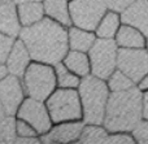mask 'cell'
Masks as SVG:
<instances>
[{"label":"cell","instance_id":"obj_17","mask_svg":"<svg viewBox=\"0 0 148 144\" xmlns=\"http://www.w3.org/2000/svg\"><path fill=\"white\" fill-rule=\"evenodd\" d=\"M68 42H69V46L74 51L84 52L87 49H90V47L92 46L94 36H92V34L84 33L82 30L72 27L68 31Z\"/></svg>","mask_w":148,"mask_h":144},{"label":"cell","instance_id":"obj_8","mask_svg":"<svg viewBox=\"0 0 148 144\" xmlns=\"http://www.w3.org/2000/svg\"><path fill=\"white\" fill-rule=\"evenodd\" d=\"M116 44L112 40H97L90 51V59L92 62V72L95 75L109 78L116 65Z\"/></svg>","mask_w":148,"mask_h":144},{"label":"cell","instance_id":"obj_22","mask_svg":"<svg viewBox=\"0 0 148 144\" xmlns=\"http://www.w3.org/2000/svg\"><path fill=\"white\" fill-rule=\"evenodd\" d=\"M79 136V143H104L107 139V132L97 127H87Z\"/></svg>","mask_w":148,"mask_h":144},{"label":"cell","instance_id":"obj_31","mask_svg":"<svg viewBox=\"0 0 148 144\" xmlns=\"http://www.w3.org/2000/svg\"><path fill=\"white\" fill-rule=\"evenodd\" d=\"M8 74H9V72H8V68H7V65H5V62L0 64V81L4 79Z\"/></svg>","mask_w":148,"mask_h":144},{"label":"cell","instance_id":"obj_30","mask_svg":"<svg viewBox=\"0 0 148 144\" xmlns=\"http://www.w3.org/2000/svg\"><path fill=\"white\" fill-rule=\"evenodd\" d=\"M16 143H39V140L36 138H20V136H16L14 139Z\"/></svg>","mask_w":148,"mask_h":144},{"label":"cell","instance_id":"obj_15","mask_svg":"<svg viewBox=\"0 0 148 144\" xmlns=\"http://www.w3.org/2000/svg\"><path fill=\"white\" fill-rule=\"evenodd\" d=\"M17 14L21 27L30 26L44 17L43 1H26L17 4Z\"/></svg>","mask_w":148,"mask_h":144},{"label":"cell","instance_id":"obj_5","mask_svg":"<svg viewBox=\"0 0 148 144\" xmlns=\"http://www.w3.org/2000/svg\"><path fill=\"white\" fill-rule=\"evenodd\" d=\"M46 106L53 124L74 121L81 117L78 93L72 88L55 90L46 99Z\"/></svg>","mask_w":148,"mask_h":144},{"label":"cell","instance_id":"obj_2","mask_svg":"<svg viewBox=\"0 0 148 144\" xmlns=\"http://www.w3.org/2000/svg\"><path fill=\"white\" fill-rule=\"evenodd\" d=\"M142 117V96L136 88L117 91L109 99L105 126L109 131H130Z\"/></svg>","mask_w":148,"mask_h":144},{"label":"cell","instance_id":"obj_19","mask_svg":"<svg viewBox=\"0 0 148 144\" xmlns=\"http://www.w3.org/2000/svg\"><path fill=\"white\" fill-rule=\"evenodd\" d=\"M55 74H56V83L61 88H74L79 86V79L75 75L70 74L69 69L61 64V61L55 64Z\"/></svg>","mask_w":148,"mask_h":144},{"label":"cell","instance_id":"obj_4","mask_svg":"<svg viewBox=\"0 0 148 144\" xmlns=\"http://www.w3.org/2000/svg\"><path fill=\"white\" fill-rule=\"evenodd\" d=\"M79 93L84 109V118L90 124H101L108 90L101 81L86 77L79 83Z\"/></svg>","mask_w":148,"mask_h":144},{"label":"cell","instance_id":"obj_11","mask_svg":"<svg viewBox=\"0 0 148 144\" xmlns=\"http://www.w3.org/2000/svg\"><path fill=\"white\" fill-rule=\"evenodd\" d=\"M31 61L33 60H31L30 53H29L26 46L23 44V42L20 38H16L7 56V60H5V65L8 68L9 74L21 78Z\"/></svg>","mask_w":148,"mask_h":144},{"label":"cell","instance_id":"obj_25","mask_svg":"<svg viewBox=\"0 0 148 144\" xmlns=\"http://www.w3.org/2000/svg\"><path fill=\"white\" fill-rule=\"evenodd\" d=\"M109 86L113 91H122L131 87V81L129 78H126L121 72H117L110 78Z\"/></svg>","mask_w":148,"mask_h":144},{"label":"cell","instance_id":"obj_10","mask_svg":"<svg viewBox=\"0 0 148 144\" xmlns=\"http://www.w3.org/2000/svg\"><path fill=\"white\" fill-rule=\"evenodd\" d=\"M118 68L133 82H138L148 72V53L146 51L122 49L118 53Z\"/></svg>","mask_w":148,"mask_h":144},{"label":"cell","instance_id":"obj_33","mask_svg":"<svg viewBox=\"0 0 148 144\" xmlns=\"http://www.w3.org/2000/svg\"><path fill=\"white\" fill-rule=\"evenodd\" d=\"M5 117H7V113H5L4 108H3V105H1V101H0V121H3Z\"/></svg>","mask_w":148,"mask_h":144},{"label":"cell","instance_id":"obj_26","mask_svg":"<svg viewBox=\"0 0 148 144\" xmlns=\"http://www.w3.org/2000/svg\"><path fill=\"white\" fill-rule=\"evenodd\" d=\"M14 39L16 38H12V36H8L5 34L0 33V64L5 62L8 53H9L10 48L13 46Z\"/></svg>","mask_w":148,"mask_h":144},{"label":"cell","instance_id":"obj_20","mask_svg":"<svg viewBox=\"0 0 148 144\" xmlns=\"http://www.w3.org/2000/svg\"><path fill=\"white\" fill-rule=\"evenodd\" d=\"M117 42L118 44L123 47H143L144 42L142 35L135 31L134 29H130L127 26L121 27L120 33L117 35Z\"/></svg>","mask_w":148,"mask_h":144},{"label":"cell","instance_id":"obj_29","mask_svg":"<svg viewBox=\"0 0 148 144\" xmlns=\"http://www.w3.org/2000/svg\"><path fill=\"white\" fill-rule=\"evenodd\" d=\"M104 143H117V144H131L133 139L127 135H114V136H107Z\"/></svg>","mask_w":148,"mask_h":144},{"label":"cell","instance_id":"obj_14","mask_svg":"<svg viewBox=\"0 0 148 144\" xmlns=\"http://www.w3.org/2000/svg\"><path fill=\"white\" fill-rule=\"evenodd\" d=\"M122 21L140 29L144 35H148V1L139 0L122 14Z\"/></svg>","mask_w":148,"mask_h":144},{"label":"cell","instance_id":"obj_12","mask_svg":"<svg viewBox=\"0 0 148 144\" xmlns=\"http://www.w3.org/2000/svg\"><path fill=\"white\" fill-rule=\"evenodd\" d=\"M83 124L82 122H59L57 126L51 127L43 134L42 142L44 143H69L81 135Z\"/></svg>","mask_w":148,"mask_h":144},{"label":"cell","instance_id":"obj_23","mask_svg":"<svg viewBox=\"0 0 148 144\" xmlns=\"http://www.w3.org/2000/svg\"><path fill=\"white\" fill-rule=\"evenodd\" d=\"M118 26V17L114 14V13H109L107 17L104 18L101 26L97 30V34L103 38H110L113 36V34L116 33Z\"/></svg>","mask_w":148,"mask_h":144},{"label":"cell","instance_id":"obj_32","mask_svg":"<svg viewBox=\"0 0 148 144\" xmlns=\"http://www.w3.org/2000/svg\"><path fill=\"white\" fill-rule=\"evenodd\" d=\"M144 117L148 118V92L144 96Z\"/></svg>","mask_w":148,"mask_h":144},{"label":"cell","instance_id":"obj_6","mask_svg":"<svg viewBox=\"0 0 148 144\" xmlns=\"http://www.w3.org/2000/svg\"><path fill=\"white\" fill-rule=\"evenodd\" d=\"M104 0H73L69 4V14L78 27L94 30L105 12Z\"/></svg>","mask_w":148,"mask_h":144},{"label":"cell","instance_id":"obj_3","mask_svg":"<svg viewBox=\"0 0 148 144\" xmlns=\"http://www.w3.org/2000/svg\"><path fill=\"white\" fill-rule=\"evenodd\" d=\"M21 81L26 95L40 101H46L57 86L53 66L38 61L29 64Z\"/></svg>","mask_w":148,"mask_h":144},{"label":"cell","instance_id":"obj_18","mask_svg":"<svg viewBox=\"0 0 148 144\" xmlns=\"http://www.w3.org/2000/svg\"><path fill=\"white\" fill-rule=\"evenodd\" d=\"M64 65L69 70L77 73L79 75H86L88 73V61L87 57L81 51H72L65 55Z\"/></svg>","mask_w":148,"mask_h":144},{"label":"cell","instance_id":"obj_28","mask_svg":"<svg viewBox=\"0 0 148 144\" xmlns=\"http://www.w3.org/2000/svg\"><path fill=\"white\" fill-rule=\"evenodd\" d=\"M105 4L113 10H123L126 7L134 3V0H104Z\"/></svg>","mask_w":148,"mask_h":144},{"label":"cell","instance_id":"obj_16","mask_svg":"<svg viewBox=\"0 0 148 144\" xmlns=\"http://www.w3.org/2000/svg\"><path fill=\"white\" fill-rule=\"evenodd\" d=\"M44 16L59 22L62 26L70 25L69 5L66 0H43Z\"/></svg>","mask_w":148,"mask_h":144},{"label":"cell","instance_id":"obj_34","mask_svg":"<svg viewBox=\"0 0 148 144\" xmlns=\"http://www.w3.org/2000/svg\"><path fill=\"white\" fill-rule=\"evenodd\" d=\"M16 4H20V3H26V1H43V0H13Z\"/></svg>","mask_w":148,"mask_h":144},{"label":"cell","instance_id":"obj_7","mask_svg":"<svg viewBox=\"0 0 148 144\" xmlns=\"http://www.w3.org/2000/svg\"><path fill=\"white\" fill-rule=\"evenodd\" d=\"M17 118H21L30 124L36 130L38 135H43L52 127V119L49 117L46 104L33 98H25L16 113Z\"/></svg>","mask_w":148,"mask_h":144},{"label":"cell","instance_id":"obj_9","mask_svg":"<svg viewBox=\"0 0 148 144\" xmlns=\"http://www.w3.org/2000/svg\"><path fill=\"white\" fill-rule=\"evenodd\" d=\"M25 90L20 77L8 74L0 81V101L7 116H16L17 109L25 99Z\"/></svg>","mask_w":148,"mask_h":144},{"label":"cell","instance_id":"obj_35","mask_svg":"<svg viewBox=\"0 0 148 144\" xmlns=\"http://www.w3.org/2000/svg\"><path fill=\"white\" fill-rule=\"evenodd\" d=\"M140 87H142V88H148V77L143 81V83L140 85Z\"/></svg>","mask_w":148,"mask_h":144},{"label":"cell","instance_id":"obj_1","mask_svg":"<svg viewBox=\"0 0 148 144\" xmlns=\"http://www.w3.org/2000/svg\"><path fill=\"white\" fill-rule=\"evenodd\" d=\"M20 38L26 46L33 61L55 65L68 53V31L59 22L44 16L40 21L21 27Z\"/></svg>","mask_w":148,"mask_h":144},{"label":"cell","instance_id":"obj_13","mask_svg":"<svg viewBox=\"0 0 148 144\" xmlns=\"http://www.w3.org/2000/svg\"><path fill=\"white\" fill-rule=\"evenodd\" d=\"M20 30L17 4L13 0H0V33L17 38Z\"/></svg>","mask_w":148,"mask_h":144},{"label":"cell","instance_id":"obj_24","mask_svg":"<svg viewBox=\"0 0 148 144\" xmlns=\"http://www.w3.org/2000/svg\"><path fill=\"white\" fill-rule=\"evenodd\" d=\"M14 129H16V136L20 138H36L38 132L36 130L31 126L30 124H27L26 121L21 118H14Z\"/></svg>","mask_w":148,"mask_h":144},{"label":"cell","instance_id":"obj_21","mask_svg":"<svg viewBox=\"0 0 148 144\" xmlns=\"http://www.w3.org/2000/svg\"><path fill=\"white\" fill-rule=\"evenodd\" d=\"M14 139V118L13 116H7L3 121H0V143H13Z\"/></svg>","mask_w":148,"mask_h":144},{"label":"cell","instance_id":"obj_27","mask_svg":"<svg viewBox=\"0 0 148 144\" xmlns=\"http://www.w3.org/2000/svg\"><path fill=\"white\" fill-rule=\"evenodd\" d=\"M134 136L140 143H148V122H138L134 127Z\"/></svg>","mask_w":148,"mask_h":144}]
</instances>
